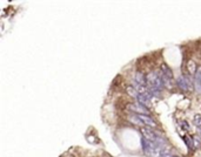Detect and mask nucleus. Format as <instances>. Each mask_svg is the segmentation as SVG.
Returning <instances> with one entry per match:
<instances>
[{
	"label": "nucleus",
	"instance_id": "f257e3e1",
	"mask_svg": "<svg viewBox=\"0 0 201 157\" xmlns=\"http://www.w3.org/2000/svg\"><path fill=\"white\" fill-rule=\"evenodd\" d=\"M141 132H142V135H144V137H145L146 140L155 143L159 148L162 147V149H165V148H164V146H165V140L162 138V137L160 136V134H158L156 131H154L153 129H150V128H141Z\"/></svg>",
	"mask_w": 201,
	"mask_h": 157
},
{
	"label": "nucleus",
	"instance_id": "f03ea898",
	"mask_svg": "<svg viewBox=\"0 0 201 157\" xmlns=\"http://www.w3.org/2000/svg\"><path fill=\"white\" fill-rule=\"evenodd\" d=\"M141 146H142V150L148 156V157H154L155 155H159V147L155 143L150 142L148 140H146L145 137L141 138Z\"/></svg>",
	"mask_w": 201,
	"mask_h": 157
},
{
	"label": "nucleus",
	"instance_id": "7ed1b4c3",
	"mask_svg": "<svg viewBox=\"0 0 201 157\" xmlns=\"http://www.w3.org/2000/svg\"><path fill=\"white\" fill-rule=\"evenodd\" d=\"M161 74H162V79H164V83L166 87H171L172 84V81H173V73L171 68L166 65V63H162L161 65Z\"/></svg>",
	"mask_w": 201,
	"mask_h": 157
},
{
	"label": "nucleus",
	"instance_id": "20e7f679",
	"mask_svg": "<svg viewBox=\"0 0 201 157\" xmlns=\"http://www.w3.org/2000/svg\"><path fill=\"white\" fill-rule=\"evenodd\" d=\"M177 83H178V86L185 90V92H188V90H192L193 89V82L191 81L190 77H187L185 75H181L178 80H177Z\"/></svg>",
	"mask_w": 201,
	"mask_h": 157
},
{
	"label": "nucleus",
	"instance_id": "39448f33",
	"mask_svg": "<svg viewBox=\"0 0 201 157\" xmlns=\"http://www.w3.org/2000/svg\"><path fill=\"white\" fill-rule=\"evenodd\" d=\"M128 109L138 115H140V114H144V115H147L148 114V109H147V107L142 106L141 103H132V104H128Z\"/></svg>",
	"mask_w": 201,
	"mask_h": 157
},
{
	"label": "nucleus",
	"instance_id": "423d86ee",
	"mask_svg": "<svg viewBox=\"0 0 201 157\" xmlns=\"http://www.w3.org/2000/svg\"><path fill=\"white\" fill-rule=\"evenodd\" d=\"M135 115L138 116V118L141 121L142 126H148V127H152V128H155L156 127V122H155L152 117H149L148 115H144V114H140V115L135 114Z\"/></svg>",
	"mask_w": 201,
	"mask_h": 157
},
{
	"label": "nucleus",
	"instance_id": "0eeeda50",
	"mask_svg": "<svg viewBox=\"0 0 201 157\" xmlns=\"http://www.w3.org/2000/svg\"><path fill=\"white\" fill-rule=\"evenodd\" d=\"M150 98H152V94L149 92L147 94H139L138 95V100H139V103H141L145 107H149L150 106Z\"/></svg>",
	"mask_w": 201,
	"mask_h": 157
},
{
	"label": "nucleus",
	"instance_id": "6e6552de",
	"mask_svg": "<svg viewBox=\"0 0 201 157\" xmlns=\"http://www.w3.org/2000/svg\"><path fill=\"white\" fill-rule=\"evenodd\" d=\"M134 81H135V84H139V86H146V83H147L146 76L141 73V71H138L136 73Z\"/></svg>",
	"mask_w": 201,
	"mask_h": 157
},
{
	"label": "nucleus",
	"instance_id": "1a4fd4ad",
	"mask_svg": "<svg viewBox=\"0 0 201 157\" xmlns=\"http://www.w3.org/2000/svg\"><path fill=\"white\" fill-rule=\"evenodd\" d=\"M183 141H185V143H186L187 148L190 149V150L194 149V142H193V137H191V136H183Z\"/></svg>",
	"mask_w": 201,
	"mask_h": 157
},
{
	"label": "nucleus",
	"instance_id": "9d476101",
	"mask_svg": "<svg viewBox=\"0 0 201 157\" xmlns=\"http://www.w3.org/2000/svg\"><path fill=\"white\" fill-rule=\"evenodd\" d=\"M187 68H188V71H190V74H194L195 71L198 70L196 65H195L194 61H188V63H187Z\"/></svg>",
	"mask_w": 201,
	"mask_h": 157
},
{
	"label": "nucleus",
	"instance_id": "9b49d317",
	"mask_svg": "<svg viewBox=\"0 0 201 157\" xmlns=\"http://www.w3.org/2000/svg\"><path fill=\"white\" fill-rule=\"evenodd\" d=\"M159 157H177L175 155H173V154H171L167 149H160V151H159V155H158Z\"/></svg>",
	"mask_w": 201,
	"mask_h": 157
},
{
	"label": "nucleus",
	"instance_id": "f8f14e48",
	"mask_svg": "<svg viewBox=\"0 0 201 157\" xmlns=\"http://www.w3.org/2000/svg\"><path fill=\"white\" fill-rule=\"evenodd\" d=\"M127 93L131 95V96H133V98H138V95H139V93H138V90L134 88V87H127Z\"/></svg>",
	"mask_w": 201,
	"mask_h": 157
},
{
	"label": "nucleus",
	"instance_id": "ddd939ff",
	"mask_svg": "<svg viewBox=\"0 0 201 157\" xmlns=\"http://www.w3.org/2000/svg\"><path fill=\"white\" fill-rule=\"evenodd\" d=\"M195 81H196V82H199V83L201 84V67H199V68H198L196 73H195Z\"/></svg>",
	"mask_w": 201,
	"mask_h": 157
},
{
	"label": "nucleus",
	"instance_id": "4468645a",
	"mask_svg": "<svg viewBox=\"0 0 201 157\" xmlns=\"http://www.w3.org/2000/svg\"><path fill=\"white\" fill-rule=\"evenodd\" d=\"M194 124L196 127H201V115H195V117H194Z\"/></svg>",
	"mask_w": 201,
	"mask_h": 157
},
{
	"label": "nucleus",
	"instance_id": "2eb2a0df",
	"mask_svg": "<svg viewBox=\"0 0 201 157\" xmlns=\"http://www.w3.org/2000/svg\"><path fill=\"white\" fill-rule=\"evenodd\" d=\"M193 142H194V148H199V146L201 144V141H200V138H198V136L193 137Z\"/></svg>",
	"mask_w": 201,
	"mask_h": 157
},
{
	"label": "nucleus",
	"instance_id": "dca6fc26",
	"mask_svg": "<svg viewBox=\"0 0 201 157\" xmlns=\"http://www.w3.org/2000/svg\"><path fill=\"white\" fill-rule=\"evenodd\" d=\"M181 126L183 127L185 130H188V129H190V124H188L187 122H185V121H183V122H181Z\"/></svg>",
	"mask_w": 201,
	"mask_h": 157
},
{
	"label": "nucleus",
	"instance_id": "f3484780",
	"mask_svg": "<svg viewBox=\"0 0 201 157\" xmlns=\"http://www.w3.org/2000/svg\"><path fill=\"white\" fill-rule=\"evenodd\" d=\"M198 134H199V137L201 138V128H198Z\"/></svg>",
	"mask_w": 201,
	"mask_h": 157
},
{
	"label": "nucleus",
	"instance_id": "a211bd4d",
	"mask_svg": "<svg viewBox=\"0 0 201 157\" xmlns=\"http://www.w3.org/2000/svg\"><path fill=\"white\" fill-rule=\"evenodd\" d=\"M177 157H179V156H177Z\"/></svg>",
	"mask_w": 201,
	"mask_h": 157
}]
</instances>
